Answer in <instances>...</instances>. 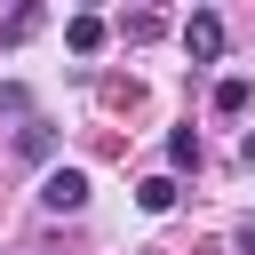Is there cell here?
Instances as JSON below:
<instances>
[{"label": "cell", "instance_id": "1", "mask_svg": "<svg viewBox=\"0 0 255 255\" xmlns=\"http://www.w3.org/2000/svg\"><path fill=\"white\" fill-rule=\"evenodd\" d=\"M40 207L80 215V207H88V175H80V167H48V175H40Z\"/></svg>", "mask_w": 255, "mask_h": 255}, {"label": "cell", "instance_id": "2", "mask_svg": "<svg viewBox=\"0 0 255 255\" xmlns=\"http://www.w3.org/2000/svg\"><path fill=\"white\" fill-rule=\"evenodd\" d=\"M183 48H191L199 64H215V56H223V16H207V8H199V16L183 24Z\"/></svg>", "mask_w": 255, "mask_h": 255}, {"label": "cell", "instance_id": "3", "mask_svg": "<svg viewBox=\"0 0 255 255\" xmlns=\"http://www.w3.org/2000/svg\"><path fill=\"white\" fill-rule=\"evenodd\" d=\"M104 40H112V24H104V16H72V24H64V48H72V56H96Z\"/></svg>", "mask_w": 255, "mask_h": 255}, {"label": "cell", "instance_id": "4", "mask_svg": "<svg viewBox=\"0 0 255 255\" xmlns=\"http://www.w3.org/2000/svg\"><path fill=\"white\" fill-rule=\"evenodd\" d=\"M135 207H143V215H167V207H175V175H143V183H135Z\"/></svg>", "mask_w": 255, "mask_h": 255}, {"label": "cell", "instance_id": "5", "mask_svg": "<svg viewBox=\"0 0 255 255\" xmlns=\"http://www.w3.org/2000/svg\"><path fill=\"white\" fill-rule=\"evenodd\" d=\"M32 32H40V8H16V16L0 24V48H16V40H32Z\"/></svg>", "mask_w": 255, "mask_h": 255}, {"label": "cell", "instance_id": "6", "mask_svg": "<svg viewBox=\"0 0 255 255\" xmlns=\"http://www.w3.org/2000/svg\"><path fill=\"white\" fill-rule=\"evenodd\" d=\"M167 159H175V167H199V135L175 128V135H167Z\"/></svg>", "mask_w": 255, "mask_h": 255}, {"label": "cell", "instance_id": "7", "mask_svg": "<svg viewBox=\"0 0 255 255\" xmlns=\"http://www.w3.org/2000/svg\"><path fill=\"white\" fill-rule=\"evenodd\" d=\"M16 143H24V159H48V151H56V128H24Z\"/></svg>", "mask_w": 255, "mask_h": 255}, {"label": "cell", "instance_id": "8", "mask_svg": "<svg viewBox=\"0 0 255 255\" xmlns=\"http://www.w3.org/2000/svg\"><path fill=\"white\" fill-rule=\"evenodd\" d=\"M215 112H247V80H223L215 88Z\"/></svg>", "mask_w": 255, "mask_h": 255}, {"label": "cell", "instance_id": "9", "mask_svg": "<svg viewBox=\"0 0 255 255\" xmlns=\"http://www.w3.org/2000/svg\"><path fill=\"white\" fill-rule=\"evenodd\" d=\"M247 239H255V231H247Z\"/></svg>", "mask_w": 255, "mask_h": 255}]
</instances>
